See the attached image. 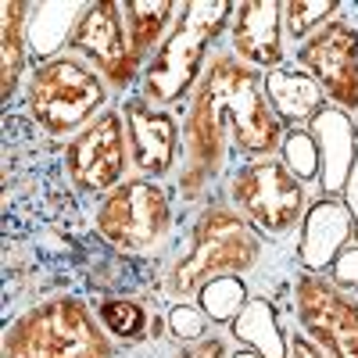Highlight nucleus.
Listing matches in <instances>:
<instances>
[{
    "instance_id": "nucleus-22",
    "label": "nucleus",
    "mask_w": 358,
    "mask_h": 358,
    "mask_svg": "<svg viewBox=\"0 0 358 358\" xmlns=\"http://www.w3.org/2000/svg\"><path fill=\"white\" fill-rule=\"evenodd\" d=\"M280 158L287 162V169L305 179V183L319 194V179H322V155H319V143L312 136L308 126H297V129H287V140L280 147Z\"/></svg>"
},
{
    "instance_id": "nucleus-24",
    "label": "nucleus",
    "mask_w": 358,
    "mask_h": 358,
    "mask_svg": "<svg viewBox=\"0 0 358 358\" xmlns=\"http://www.w3.org/2000/svg\"><path fill=\"white\" fill-rule=\"evenodd\" d=\"M229 355H233V341L226 337V330H215V334H208L204 341L176 344V351L169 358H229Z\"/></svg>"
},
{
    "instance_id": "nucleus-17",
    "label": "nucleus",
    "mask_w": 358,
    "mask_h": 358,
    "mask_svg": "<svg viewBox=\"0 0 358 358\" xmlns=\"http://www.w3.org/2000/svg\"><path fill=\"white\" fill-rule=\"evenodd\" d=\"M29 18L33 4L25 0H4L0 4V47H4V62H0V97L4 104L15 101V94L25 86L33 72V40H29Z\"/></svg>"
},
{
    "instance_id": "nucleus-9",
    "label": "nucleus",
    "mask_w": 358,
    "mask_h": 358,
    "mask_svg": "<svg viewBox=\"0 0 358 358\" xmlns=\"http://www.w3.org/2000/svg\"><path fill=\"white\" fill-rule=\"evenodd\" d=\"M65 50L76 54L79 62H86L108 83L115 101L129 97L140 86L143 65L136 62V54L129 47L126 18H122V4H118V0H94V4H83V15L72 25V36H69Z\"/></svg>"
},
{
    "instance_id": "nucleus-5",
    "label": "nucleus",
    "mask_w": 358,
    "mask_h": 358,
    "mask_svg": "<svg viewBox=\"0 0 358 358\" xmlns=\"http://www.w3.org/2000/svg\"><path fill=\"white\" fill-rule=\"evenodd\" d=\"M111 104L115 94L108 90V83L69 50L36 62L22 86L25 118L36 126L40 136L62 140V143L83 133Z\"/></svg>"
},
{
    "instance_id": "nucleus-6",
    "label": "nucleus",
    "mask_w": 358,
    "mask_h": 358,
    "mask_svg": "<svg viewBox=\"0 0 358 358\" xmlns=\"http://www.w3.org/2000/svg\"><path fill=\"white\" fill-rule=\"evenodd\" d=\"M94 233L122 258L155 262L179 233V197L172 183L129 176L94 204Z\"/></svg>"
},
{
    "instance_id": "nucleus-11",
    "label": "nucleus",
    "mask_w": 358,
    "mask_h": 358,
    "mask_svg": "<svg viewBox=\"0 0 358 358\" xmlns=\"http://www.w3.org/2000/svg\"><path fill=\"white\" fill-rule=\"evenodd\" d=\"M290 315L330 358H358V297L344 294L330 276L297 268Z\"/></svg>"
},
{
    "instance_id": "nucleus-21",
    "label": "nucleus",
    "mask_w": 358,
    "mask_h": 358,
    "mask_svg": "<svg viewBox=\"0 0 358 358\" xmlns=\"http://www.w3.org/2000/svg\"><path fill=\"white\" fill-rule=\"evenodd\" d=\"M344 11V4H337V0H287L283 4V25H287V40H290V50L297 43H305L312 33H319V29L337 18Z\"/></svg>"
},
{
    "instance_id": "nucleus-25",
    "label": "nucleus",
    "mask_w": 358,
    "mask_h": 358,
    "mask_svg": "<svg viewBox=\"0 0 358 358\" xmlns=\"http://www.w3.org/2000/svg\"><path fill=\"white\" fill-rule=\"evenodd\" d=\"M326 276H330L344 294L358 297V241H355V244H348V248L341 251V258L334 262V268H330Z\"/></svg>"
},
{
    "instance_id": "nucleus-16",
    "label": "nucleus",
    "mask_w": 358,
    "mask_h": 358,
    "mask_svg": "<svg viewBox=\"0 0 358 358\" xmlns=\"http://www.w3.org/2000/svg\"><path fill=\"white\" fill-rule=\"evenodd\" d=\"M262 86H265V97H268V104H273V111L290 129L312 126L315 118L330 108V101H326V94L319 90V83L308 72H301L297 65H283V69L265 72Z\"/></svg>"
},
{
    "instance_id": "nucleus-12",
    "label": "nucleus",
    "mask_w": 358,
    "mask_h": 358,
    "mask_svg": "<svg viewBox=\"0 0 358 358\" xmlns=\"http://www.w3.org/2000/svg\"><path fill=\"white\" fill-rule=\"evenodd\" d=\"M118 108H122V118H126L133 176L172 183L179 162H183V111L158 108L151 101H143L136 90L118 101Z\"/></svg>"
},
{
    "instance_id": "nucleus-23",
    "label": "nucleus",
    "mask_w": 358,
    "mask_h": 358,
    "mask_svg": "<svg viewBox=\"0 0 358 358\" xmlns=\"http://www.w3.org/2000/svg\"><path fill=\"white\" fill-rule=\"evenodd\" d=\"M165 330L176 344H194V341H204L208 334H215V326L201 312L197 301H172L165 308Z\"/></svg>"
},
{
    "instance_id": "nucleus-3",
    "label": "nucleus",
    "mask_w": 358,
    "mask_h": 358,
    "mask_svg": "<svg viewBox=\"0 0 358 358\" xmlns=\"http://www.w3.org/2000/svg\"><path fill=\"white\" fill-rule=\"evenodd\" d=\"M229 0H183L172 33L143 65L136 94L158 108H187L194 90L215 57V43L229 33Z\"/></svg>"
},
{
    "instance_id": "nucleus-26",
    "label": "nucleus",
    "mask_w": 358,
    "mask_h": 358,
    "mask_svg": "<svg viewBox=\"0 0 358 358\" xmlns=\"http://www.w3.org/2000/svg\"><path fill=\"white\" fill-rule=\"evenodd\" d=\"M287 358H330V355H326L305 330H301V326H290V351H287Z\"/></svg>"
},
{
    "instance_id": "nucleus-14",
    "label": "nucleus",
    "mask_w": 358,
    "mask_h": 358,
    "mask_svg": "<svg viewBox=\"0 0 358 358\" xmlns=\"http://www.w3.org/2000/svg\"><path fill=\"white\" fill-rule=\"evenodd\" d=\"M358 241V222L344 197H315L294 244V265L305 273H330L348 244Z\"/></svg>"
},
{
    "instance_id": "nucleus-18",
    "label": "nucleus",
    "mask_w": 358,
    "mask_h": 358,
    "mask_svg": "<svg viewBox=\"0 0 358 358\" xmlns=\"http://www.w3.org/2000/svg\"><path fill=\"white\" fill-rule=\"evenodd\" d=\"M97 319L108 330V337L118 348H140L158 341V330H165V312L155 315V308L143 297H129V294H104L94 305Z\"/></svg>"
},
{
    "instance_id": "nucleus-27",
    "label": "nucleus",
    "mask_w": 358,
    "mask_h": 358,
    "mask_svg": "<svg viewBox=\"0 0 358 358\" xmlns=\"http://www.w3.org/2000/svg\"><path fill=\"white\" fill-rule=\"evenodd\" d=\"M229 358H262V355H255V351H248V348H233Z\"/></svg>"
},
{
    "instance_id": "nucleus-1",
    "label": "nucleus",
    "mask_w": 358,
    "mask_h": 358,
    "mask_svg": "<svg viewBox=\"0 0 358 358\" xmlns=\"http://www.w3.org/2000/svg\"><path fill=\"white\" fill-rule=\"evenodd\" d=\"M287 129L265 97L262 72L215 50L183 108V162L172 179L179 204L197 208L215 197L233 165L276 158Z\"/></svg>"
},
{
    "instance_id": "nucleus-10",
    "label": "nucleus",
    "mask_w": 358,
    "mask_h": 358,
    "mask_svg": "<svg viewBox=\"0 0 358 358\" xmlns=\"http://www.w3.org/2000/svg\"><path fill=\"white\" fill-rule=\"evenodd\" d=\"M290 65L319 83L330 108L358 118V18L348 11V4L319 33L290 50Z\"/></svg>"
},
{
    "instance_id": "nucleus-2",
    "label": "nucleus",
    "mask_w": 358,
    "mask_h": 358,
    "mask_svg": "<svg viewBox=\"0 0 358 358\" xmlns=\"http://www.w3.org/2000/svg\"><path fill=\"white\" fill-rule=\"evenodd\" d=\"M190 226L162 273L155 280V290L165 301H197V294L226 276H258L268 258V241L236 212V208L215 194L204 204L190 208Z\"/></svg>"
},
{
    "instance_id": "nucleus-8",
    "label": "nucleus",
    "mask_w": 358,
    "mask_h": 358,
    "mask_svg": "<svg viewBox=\"0 0 358 358\" xmlns=\"http://www.w3.org/2000/svg\"><path fill=\"white\" fill-rule=\"evenodd\" d=\"M65 183L83 201H104L115 187H122L133 176L129 162V136L118 101L104 108L83 133H76L62 151Z\"/></svg>"
},
{
    "instance_id": "nucleus-15",
    "label": "nucleus",
    "mask_w": 358,
    "mask_h": 358,
    "mask_svg": "<svg viewBox=\"0 0 358 358\" xmlns=\"http://www.w3.org/2000/svg\"><path fill=\"white\" fill-rule=\"evenodd\" d=\"M290 326H294V315L280 312L276 297L255 294L244 305V312L226 326V337L233 341V348H248L262 358H287Z\"/></svg>"
},
{
    "instance_id": "nucleus-19",
    "label": "nucleus",
    "mask_w": 358,
    "mask_h": 358,
    "mask_svg": "<svg viewBox=\"0 0 358 358\" xmlns=\"http://www.w3.org/2000/svg\"><path fill=\"white\" fill-rule=\"evenodd\" d=\"M179 4L183 0H122V18H126V33L129 47L136 54V62L147 65L172 33V25L179 18Z\"/></svg>"
},
{
    "instance_id": "nucleus-7",
    "label": "nucleus",
    "mask_w": 358,
    "mask_h": 358,
    "mask_svg": "<svg viewBox=\"0 0 358 358\" xmlns=\"http://www.w3.org/2000/svg\"><path fill=\"white\" fill-rule=\"evenodd\" d=\"M219 194L265 236L268 244H280V241L297 244V233L305 226L308 208L319 197L305 179H297L287 169V162L280 155L233 165L229 176L222 179Z\"/></svg>"
},
{
    "instance_id": "nucleus-13",
    "label": "nucleus",
    "mask_w": 358,
    "mask_h": 358,
    "mask_svg": "<svg viewBox=\"0 0 358 358\" xmlns=\"http://www.w3.org/2000/svg\"><path fill=\"white\" fill-rule=\"evenodd\" d=\"M226 43L233 57H241L244 65L258 69L262 76L290 65L283 4L280 0H241V4H233Z\"/></svg>"
},
{
    "instance_id": "nucleus-4",
    "label": "nucleus",
    "mask_w": 358,
    "mask_h": 358,
    "mask_svg": "<svg viewBox=\"0 0 358 358\" xmlns=\"http://www.w3.org/2000/svg\"><path fill=\"white\" fill-rule=\"evenodd\" d=\"M4 358H118V344L83 294H47L4 326Z\"/></svg>"
},
{
    "instance_id": "nucleus-20",
    "label": "nucleus",
    "mask_w": 358,
    "mask_h": 358,
    "mask_svg": "<svg viewBox=\"0 0 358 358\" xmlns=\"http://www.w3.org/2000/svg\"><path fill=\"white\" fill-rule=\"evenodd\" d=\"M255 297L251 283L241 280V276H226V280H215V283H208L201 294H197V305L201 312L212 319L215 330H226V326L244 312V305Z\"/></svg>"
}]
</instances>
